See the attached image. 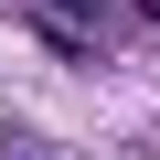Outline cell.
Wrapping results in <instances>:
<instances>
[{
    "label": "cell",
    "mask_w": 160,
    "mask_h": 160,
    "mask_svg": "<svg viewBox=\"0 0 160 160\" xmlns=\"http://www.w3.org/2000/svg\"><path fill=\"white\" fill-rule=\"evenodd\" d=\"M53 11H96V0H53Z\"/></svg>",
    "instance_id": "1"
}]
</instances>
